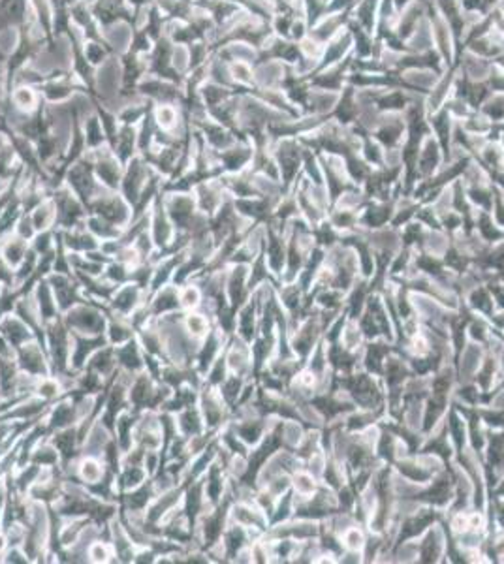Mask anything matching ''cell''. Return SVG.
Listing matches in <instances>:
<instances>
[{"label": "cell", "instance_id": "obj_56", "mask_svg": "<svg viewBox=\"0 0 504 564\" xmlns=\"http://www.w3.org/2000/svg\"><path fill=\"white\" fill-rule=\"evenodd\" d=\"M6 549H8V538H6L4 531L0 529V557H2V553H4Z\"/></svg>", "mask_w": 504, "mask_h": 564}, {"label": "cell", "instance_id": "obj_58", "mask_svg": "<svg viewBox=\"0 0 504 564\" xmlns=\"http://www.w3.org/2000/svg\"><path fill=\"white\" fill-rule=\"evenodd\" d=\"M2 288H4V286H2V284H0V292H2Z\"/></svg>", "mask_w": 504, "mask_h": 564}, {"label": "cell", "instance_id": "obj_27", "mask_svg": "<svg viewBox=\"0 0 504 564\" xmlns=\"http://www.w3.org/2000/svg\"><path fill=\"white\" fill-rule=\"evenodd\" d=\"M138 330L134 328V324L130 322L128 316H121V314L112 313L107 308V324H106V339L107 344L112 347H121L124 342L136 339Z\"/></svg>", "mask_w": 504, "mask_h": 564}, {"label": "cell", "instance_id": "obj_46", "mask_svg": "<svg viewBox=\"0 0 504 564\" xmlns=\"http://www.w3.org/2000/svg\"><path fill=\"white\" fill-rule=\"evenodd\" d=\"M34 395L40 397V399H44V401L47 402H55L66 395V390H64L61 378L49 375L38 378L36 388H34Z\"/></svg>", "mask_w": 504, "mask_h": 564}, {"label": "cell", "instance_id": "obj_23", "mask_svg": "<svg viewBox=\"0 0 504 564\" xmlns=\"http://www.w3.org/2000/svg\"><path fill=\"white\" fill-rule=\"evenodd\" d=\"M0 335L4 337L6 342L13 350H17L23 344H27L28 341L36 339L34 331L16 313H8L4 316H0Z\"/></svg>", "mask_w": 504, "mask_h": 564}, {"label": "cell", "instance_id": "obj_41", "mask_svg": "<svg viewBox=\"0 0 504 564\" xmlns=\"http://www.w3.org/2000/svg\"><path fill=\"white\" fill-rule=\"evenodd\" d=\"M30 463L38 464L42 469H61V455L47 436L36 444L30 455Z\"/></svg>", "mask_w": 504, "mask_h": 564}, {"label": "cell", "instance_id": "obj_25", "mask_svg": "<svg viewBox=\"0 0 504 564\" xmlns=\"http://www.w3.org/2000/svg\"><path fill=\"white\" fill-rule=\"evenodd\" d=\"M155 497H157V489H155L152 478H149L130 491L119 493V508L126 510V512H145Z\"/></svg>", "mask_w": 504, "mask_h": 564}, {"label": "cell", "instance_id": "obj_13", "mask_svg": "<svg viewBox=\"0 0 504 564\" xmlns=\"http://www.w3.org/2000/svg\"><path fill=\"white\" fill-rule=\"evenodd\" d=\"M192 194H194V200H196L198 211L208 215V217H213L215 212L219 211L222 203L228 200V192H226L224 185L220 177L217 179H208L198 183L194 188H192Z\"/></svg>", "mask_w": 504, "mask_h": 564}, {"label": "cell", "instance_id": "obj_53", "mask_svg": "<svg viewBox=\"0 0 504 564\" xmlns=\"http://www.w3.org/2000/svg\"><path fill=\"white\" fill-rule=\"evenodd\" d=\"M0 563L2 564H30V559L28 555L25 553V549L21 546H10L6 549L2 557H0Z\"/></svg>", "mask_w": 504, "mask_h": 564}, {"label": "cell", "instance_id": "obj_38", "mask_svg": "<svg viewBox=\"0 0 504 564\" xmlns=\"http://www.w3.org/2000/svg\"><path fill=\"white\" fill-rule=\"evenodd\" d=\"M10 100L13 107L23 113H34L42 104V95L36 92V87L30 85H16L10 92Z\"/></svg>", "mask_w": 504, "mask_h": 564}, {"label": "cell", "instance_id": "obj_34", "mask_svg": "<svg viewBox=\"0 0 504 564\" xmlns=\"http://www.w3.org/2000/svg\"><path fill=\"white\" fill-rule=\"evenodd\" d=\"M175 418H177V429H179V435L185 436V438H192V436L202 435L203 431H208L198 404L183 408L181 412L175 414Z\"/></svg>", "mask_w": 504, "mask_h": 564}, {"label": "cell", "instance_id": "obj_28", "mask_svg": "<svg viewBox=\"0 0 504 564\" xmlns=\"http://www.w3.org/2000/svg\"><path fill=\"white\" fill-rule=\"evenodd\" d=\"M61 234L68 252H79V254H85V252L100 248V241L90 234L89 229H87V226H85V222L79 224V226H76V228L72 229H61Z\"/></svg>", "mask_w": 504, "mask_h": 564}, {"label": "cell", "instance_id": "obj_55", "mask_svg": "<svg viewBox=\"0 0 504 564\" xmlns=\"http://www.w3.org/2000/svg\"><path fill=\"white\" fill-rule=\"evenodd\" d=\"M10 481H8V476H6L4 480H0V517H2V514H4V508L6 504H8V497H10Z\"/></svg>", "mask_w": 504, "mask_h": 564}, {"label": "cell", "instance_id": "obj_59", "mask_svg": "<svg viewBox=\"0 0 504 564\" xmlns=\"http://www.w3.org/2000/svg\"><path fill=\"white\" fill-rule=\"evenodd\" d=\"M2 185H4V183H2V181H0V186H2Z\"/></svg>", "mask_w": 504, "mask_h": 564}, {"label": "cell", "instance_id": "obj_52", "mask_svg": "<svg viewBox=\"0 0 504 564\" xmlns=\"http://www.w3.org/2000/svg\"><path fill=\"white\" fill-rule=\"evenodd\" d=\"M13 234L19 235L21 239L28 241V243L34 239V235L38 234V232H36V228H34L32 218H30V215H28V212H23L21 217H19V220H17V224H16V228H13Z\"/></svg>", "mask_w": 504, "mask_h": 564}, {"label": "cell", "instance_id": "obj_10", "mask_svg": "<svg viewBox=\"0 0 504 564\" xmlns=\"http://www.w3.org/2000/svg\"><path fill=\"white\" fill-rule=\"evenodd\" d=\"M16 361L17 365H19V369L30 376L42 378V376L51 375V364H49V356H47V348H45V344H42L38 339H32V341H28L27 344H23L21 348H17Z\"/></svg>", "mask_w": 504, "mask_h": 564}, {"label": "cell", "instance_id": "obj_30", "mask_svg": "<svg viewBox=\"0 0 504 564\" xmlns=\"http://www.w3.org/2000/svg\"><path fill=\"white\" fill-rule=\"evenodd\" d=\"M115 356H117V365L121 371L138 375L145 371V361H143V350H141L138 339L124 342L121 347H115Z\"/></svg>", "mask_w": 504, "mask_h": 564}, {"label": "cell", "instance_id": "obj_37", "mask_svg": "<svg viewBox=\"0 0 504 564\" xmlns=\"http://www.w3.org/2000/svg\"><path fill=\"white\" fill-rule=\"evenodd\" d=\"M183 325H185V330L188 331V335L192 339L202 342L209 335V331L215 328V322L209 314L198 308V311H186V313L183 311Z\"/></svg>", "mask_w": 504, "mask_h": 564}, {"label": "cell", "instance_id": "obj_51", "mask_svg": "<svg viewBox=\"0 0 504 564\" xmlns=\"http://www.w3.org/2000/svg\"><path fill=\"white\" fill-rule=\"evenodd\" d=\"M102 277H106L107 280H112L113 284H124V282H130V268H126L124 263L117 262V260H112L104 268V273Z\"/></svg>", "mask_w": 504, "mask_h": 564}, {"label": "cell", "instance_id": "obj_16", "mask_svg": "<svg viewBox=\"0 0 504 564\" xmlns=\"http://www.w3.org/2000/svg\"><path fill=\"white\" fill-rule=\"evenodd\" d=\"M106 335H83V333H73L72 331V347H70V369L73 373H79L85 369V365L90 359V356L106 347Z\"/></svg>", "mask_w": 504, "mask_h": 564}, {"label": "cell", "instance_id": "obj_17", "mask_svg": "<svg viewBox=\"0 0 504 564\" xmlns=\"http://www.w3.org/2000/svg\"><path fill=\"white\" fill-rule=\"evenodd\" d=\"M226 342H228V335H224V333L215 325L213 330L209 331V335L200 342L196 359H194V367H196L200 375L205 376L209 367L215 364V359L224 352Z\"/></svg>", "mask_w": 504, "mask_h": 564}, {"label": "cell", "instance_id": "obj_29", "mask_svg": "<svg viewBox=\"0 0 504 564\" xmlns=\"http://www.w3.org/2000/svg\"><path fill=\"white\" fill-rule=\"evenodd\" d=\"M32 296H34V301H36V305H38L40 316H42V322H44V325L47 324V322H53V320H56L59 316H61V311H59V305H56L55 294H53V290H51L49 282L45 280V277L36 282V286H34V290H32Z\"/></svg>", "mask_w": 504, "mask_h": 564}, {"label": "cell", "instance_id": "obj_9", "mask_svg": "<svg viewBox=\"0 0 504 564\" xmlns=\"http://www.w3.org/2000/svg\"><path fill=\"white\" fill-rule=\"evenodd\" d=\"M164 207L175 226L177 234H186L198 215V205L192 192H164Z\"/></svg>", "mask_w": 504, "mask_h": 564}, {"label": "cell", "instance_id": "obj_19", "mask_svg": "<svg viewBox=\"0 0 504 564\" xmlns=\"http://www.w3.org/2000/svg\"><path fill=\"white\" fill-rule=\"evenodd\" d=\"M53 402H47L36 395H28L25 399L13 404V407L0 416L4 421H40L45 418V414L51 408Z\"/></svg>", "mask_w": 504, "mask_h": 564}, {"label": "cell", "instance_id": "obj_36", "mask_svg": "<svg viewBox=\"0 0 504 564\" xmlns=\"http://www.w3.org/2000/svg\"><path fill=\"white\" fill-rule=\"evenodd\" d=\"M112 149L123 164L128 162L130 158H134L138 155V128L130 126V124H121L117 141Z\"/></svg>", "mask_w": 504, "mask_h": 564}, {"label": "cell", "instance_id": "obj_45", "mask_svg": "<svg viewBox=\"0 0 504 564\" xmlns=\"http://www.w3.org/2000/svg\"><path fill=\"white\" fill-rule=\"evenodd\" d=\"M81 126H83V134H85V141H87V149L92 151V149H98V147L107 145L106 134H104V128H102L100 117L95 113H90L87 117L81 121Z\"/></svg>", "mask_w": 504, "mask_h": 564}, {"label": "cell", "instance_id": "obj_1", "mask_svg": "<svg viewBox=\"0 0 504 564\" xmlns=\"http://www.w3.org/2000/svg\"><path fill=\"white\" fill-rule=\"evenodd\" d=\"M164 342V358L166 364L183 365L191 367L196 359L200 342L188 335V331L183 325V311L164 314L160 318H155Z\"/></svg>", "mask_w": 504, "mask_h": 564}, {"label": "cell", "instance_id": "obj_40", "mask_svg": "<svg viewBox=\"0 0 504 564\" xmlns=\"http://www.w3.org/2000/svg\"><path fill=\"white\" fill-rule=\"evenodd\" d=\"M198 397H200V390L198 388H192V385H181V388H175L172 397L168 401L164 402L160 410H166V412L177 414L181 412L183 408L194 407L198 404Z\"/></svg>", "mask_w": 504, "mask_h": 564}, {"label": "cell", "instance_id": "obj_7", "mask_svg": "<svg viewBox=\"0 0 504 564\" xmlns=\"http://www.w3.org/2000/svg\"><path fill=\"white\" fill-rule=\"evenodd\" d=\"M198 407L203 416L205 427L211 431H220L232 419V408L222 399L219 388L208 385L205 382L200 388Z\"/></svg>", "mask_w": 504, "mask_h": 564}, {"label": "cell", "instance_id": "obj_18", "mask_svg": "<svg viewBox=\"0 0 504 564\" xmlns=\"http://www.w3.org/2000/svg\"><path fill=\"white\" fill-rule=\"evenodd\" d=\"M44 424L47 427V433H55V431L66 429V427H73L79 424L78 408L73 402L72 397L64 395L62 399L55 401L51 404V408L47 410L44 418Z\"/></svg>", "mask_w": 504, "mask_h": 564}, {"label": "cell", "instance_id": "obj_33", "mask_svg": "<svg viewBox=\"0 0 504 564\" xmlns=\"http://www.w3.org/2000/svg\"><path fill=\"white\" fill-rule=\"evenodd\" d=\"M138 418H140V412H136L132 408H126L117 416L113 436H115V440H117L119 448L123 450V453L128 452L130 448L134 446V429L136 424H138Z\"/></svg>", "mask_w": 504, "mask_h": 564}, {"label": "cell", "instance_id": "obj_39", "mask_svg": "<svg viewBox=\"0 0 504 564\" xmlns=\"http://www.w3.org/2000/svg\"><path fill=\"white\" fill-rule=\"evenodd\" d=\"M151 476L145 470L143 464H123L121 470L117 472V478H115V484H117L119 493L130 491L134 487L141 486L143 481L149 480Z\"/></svg>", "mask_w": 504, "mask_h": 564}, {"label": "cell", "instance_id": "obj_8", "mask_svg": "<svg viewBox=\"0 0 504 564\" xmlns=\"http://www.w3.org/2000/svg\"><path fill=\"white\" fill-rule=\"evenodd\" d=\"M152 174H155V168L141 155H136L134 158H130L128 162L124 164V174L119 192L124 196V200L128 201L132 207L138 203L141 192H143Z\"/></svg>", "mask_w": 504, "mask_h": 564}, {"label": "cell", "instance_id": "obj_22", "mask_svg": "<svg viewBox=\"0 0 504 564\" xmlns=\"http://www.w3.org/2000/svg\"><path fill=\"white\" fill-rule=\"evenodd\" d=\"M109 544H112L113 553H115V563L119 564H128L134 563L136 551L138 546L132 542V538L128 536V532L124 531L123 523L117 517H113L109 521Z\"/></svg>", "mask_w": 504, "mask_h": 564}, {"label": "cell", "instance_id": "obj_15", "mask_svg": "<svg viewBox=\"0 0 504 564\" xmlns=\"http://www.w3.org/2000/svg\"><path fill=\"white\" fill-rule=\"evenodd\" d=\"M149 292H145L136 282H124L115 290L113 297L107 303V308L121 316H130L136 308L141 307L147 301Z\"/></svg>", "mask_w": 504, "mask_h": 564}, {"label": "cell", "instance_id": "obj_35", "mask_svg": "<svg viewBox=\"0 0 504 564\" xmlns=\"http://www.w3.org/2000/svg\"><path fill=\"white\" fill-rule=\"evenodd\" d=\"M28 248H30V243L21 239V237L16 234L6 235V237L0 239V256H2V260L13 269L25 260Z\"/></svg>", "mask_w": 504, "mask_h": 564}, {"label": "cell", "instance_id": "obj_44", "mask_svg": "<svg viewBox=\"0 0 504 564\" xmlns=\"http://www.w3.org/2000/svg\"><path fill=\"white\" fill-rule=\"evenodd\" d=\"M30 218H32V224L36 232H44V229H51L55 228L56 222V207L53 198H45L42 203H40L34 211L28 212Z\"/></svg>", "mask_w": 504, "mask_h": 564}, {"label": "cell", "instance_id": "obj_43", "mask_svg": "<svg viewBox=\"0 0 504 564\" xmlns=\"http://www.w3.org/2000/svg\"><path fill=\"white\" fill-rule=\"evenodd\" d=\"M85 226H87V229H89L90 234L95 235L100 243L102 241L119 239L121 234H123V229L119 228V226L107 222L106 218L98 217V215H90V212L87 215V218H85Z\"/></svg>", "mask_w": 504, "mask_h": 564}, {"label": "cell", "instance_id": "obj_60", "mask_svg": "<svg viewBox=\"0 0 504 564\" xmlns=\"http://www.w3.org/2000/svg\"><path fill=\"white\" fill-rule=\"evenodd\" d=\"M4 185H6V183H4ZM4 185H2V186H4ZM2 186H0V190H2Z\"/></svg>", "mask_w": 504, "mask_h": 564}, {"label": "cell", "instance_id": "obj_57", "mask_svg": "<svg viewBox=\"0 0 504 564\" xmlns=\"http://www.w3.org/2000/svg\"><path fill=\"white\" fill-rule=\"evenodd\" d=\"M185 2H196V0H185Z\"/></svg>", "mask_w": 504, "mask_h": 564}, {"label": "cell", "instance_id": "obj_32", "mask_svg": "<svg viewBox=\"0 0 504 564\" xmlns=\"http://www.w3.org/2000/svg\"><path fill=\"white\" fill-rule=\"evenodd\" d=\"M85 369H90L95 371L96 375H100L102 378H113V376L117 375L119 371V365H117V356H115V347H112V344H106V347H102L100 350H96L92 356H90V359L87 361V365H85Z\"/></svg>", "mask_w": 504, "mask_h": 564}, {"label": "cell", "instance_id": "obj_5", "mask_svg": "<svg viewBox=\"0 0 504 564\" xmlns=\"http://www.w3.org/2000/svg\"><path fill=\"white\" fill-rule=\"evenodd\" d=\"M87 211L90 215L106 218L107 222L115 224L121 229H124L132 222V205L124 200V196L119 190H104L98 198L90 201Z\"/></svg>", "mask_w": 504, "mask_h": 564}, {"label": "cell", "instance_id": "obj_2", "mask_svg": "<svg viewBox=\"0 0 504 564\" xmlns=\"http://www.w3.org/2000/svg\"><path fill=\"white\" fill-rule=\"evenodd\" d=\"M23 549L28 555L30 563H47L49 553V506L34 503L30 508L27 523H25V540Z\"/></svg>", "mask_w": 504, "mask_h": 564}, {"label": "cell", "instance_id": "obj_4", "mask_svg": "<svg viewBox=\"0 0 504 564\" xmlns=\"http://www.w3.org/2000/svg\"><path fill=\"white\" fill-rule=\"evenodd\" d=\"M70 347H72V331L68 330L61 314L56 320L45 324V348L53 376H68L73 373L70 369Z\"/></svg>", "mask_w": 504, "mask_h": 564}, {"label": "cell", "instance_id": "obj_26", "mask_svg": "<svg viewBox=\"0 0 504 564\" xmlns=\"http://www.w3.org/2000/svg\"><path fill=\"white\" fill-rule=\"evenodd\" d=\"M115 436L106 425L102 424L100 419H96L95 424L90 425L87 435H85L81 446H79V453L81 455H92V457H100L106 452L107 444L113 440Z\"/></svg>", "mask_w": 504, "mask_h": 564}, {"label": "cell", "instance_id": "obj_6", "mask_svg": "<svg viewBox=\"0 0 504 564\" xmlns=\"http://www.w3.org/2000/svg\"><path fill=\"white\" fill-rule=\"evenodd\" d=\"M51 198H53L56 207V229H72L85 222L89 211H87L83 201L79 200L66 185H61L59 188L53 190Z\"/></svg>", "mask_w": 504, "mask_h": 564}, {"label": "cell", "instance_id": "obj_11", "mask_svg": "<svg viewBox=\"0 0 504 564\" xmlns=\"http://www.w3.org/2000/svg\"><path fill=\"white\" fill-rule=\"evenodd\" d=\"M149 234H151L152 241L157 245V251L168 248L175 239V226L172 222V218H169L168 211H166V207H164L162 190L155 198L151 211H149Z\"/></svg>", "mask_w": 504, "mask_h": 564}, {"label": "cell", "instance_id": "obj_50", "mask_svg": "<svg viewBox=\"0 0 504 564\" xmlns=\"http://www.w3.org/2000/svg\"><path fill=\"white\" fill-rule=\"evenodd\" d=\"M228 375H230V369H228V364H226V354L222 352L219 358L215 359V364L209 367V371L203 376V382L208 385H213V388H219L228 378Z\"/></svg>", "mask_w": 504, "mask_h": 564}, {"label": "cell", "instance_id": "obj_31", "mask_svg": "<svg viewBox=\"0 0 504 564\" xmlns=\"http://www.w3.org/2000/svg\"><path fill=\"white\" fill-rule=\"evenodd\" d=\"M109 472L104 459L92 457V455H79L76 461V476L83 481L85 486H95L106 478Z\"/></svg>", "mask_w": 504, "mask_h": 564}, {"label": "cell", "instance_id": "obj_24", "mask_svg": "<svg viewBox=\"0 0 504 564\" xmlns=\"http://www.w3.org/2000/svg\"><path fill=\"white\" fill-rule=\"evenodd\" d=\"M147 307L151 311L152 318H160L164 314L181 311L179 286L166 284L160 290L149 294V297H147Z\"/></svg>", "mask_w": 504, "mask_h": 564}, {"label": "cell", "instance_id": "obj_21", "mask_svg": "<svg viewBox=\"0 0 504 564\" xmlns=\"http://www.w3.org/2000/svg\"><path fill=\"white\" fill-rule=\"evenodd\" d=\"M51 440V444L56 448V452L61 455V469H66L81 455L79 453V435H78V425L73 427H66V429L55 431L47 436Z\"/></svg>", "mask_w": 504, "mask_h": 564}, {"label": "cell", "instance_id": "obj_14", "mask_svg": "<svg viewBox=\"0 0 504 564\" xmlns=\"http://www.w3.org/2000/svg\"><path fill=\"white\" fill-rule=\"evenodd\" d=\"M134 444L145 448V450H162L164 436L157 410L140 412V418H138V424H136L134 429Z\"/></svg>", "mask_w": 504, "mask_h": 564}, {"label": "cell", "instance_id": "obj_42", "mask_svg": "<svg viewBox=\"0 0 504 564\" xmlns=\"http://www.w3.org/2000/svg\"><path fill=\"white\" fill-rule=\"evenodd\" d=\"M92 520L89 517H64L61 525V532H59V544L62 548H70L72 544H76L81 538L83 531L89 527V523Z\"/></svg>", "mask_w": 504, "mask_h": 564}, {"label": "cell", "instance_id": "obj_20", "mask_svg": "<svg viewBox=\"0 0 504 564\" xmlns=\"http://www.w3.org/2000/svg\"><path fill=\"white\" fill-rule=\"evenodd\" d=\"M183 495H185V486H183V484L172 487L168 491L158 493L157 497L151 500V504L147 506L145 510L147 521H151V523H157L158 525L169 512H174L175 508H179L181 504H183Z\"/></svg>", "mask_w": 504, "mask_h": 564}, {"label": "cell", "instance_id": "obj_12", "mask_svg": "<svg viewBox=\"0 0 504 564\" xmlns=\"http://www.w3.org/2000/svg\"><path fill=\"white\" fill-rule=\"evenodd\" d=\"M45 280L49 282L51 290L55 294L56 305L61 314H64L68 308H72L73 305H78L79 301H83L85 294L83 288L79 284V280L73 275H62V273H53L51 271Z\"/></svg>", "mask_w": 504, "mask_h": 564}, {"label": "cell", "instance_id": "obj_48", "mask_svg": "<svg viewBox=\"0 0 504 564\" xmlns=\"http://www.w3.org/2000/svg\"><path fill=\"white\" fill-rule=\"evenodd\" d=\"M87 557H89L90 564H109L115 563V553H113L112 544L107 540H95V542L89 546V551H87Z\"/></svg>", "mask_w": 504, "mask_h": 564}, {"label": "cell", "instance_id": "obj_47", "mask_svg": "<svg viewBox=\"0 0 504 564\" xmlns=\"http://www.w3.org/2000/svg\"><path fill=\"white\" fill-rule=\"evenodd\" d=\"M179 303H181V311H185V313L186 311H198L203 303L202 288H200L194 280H188L185 284H181Z\"/></svg>", "mask_w": 504, "mask_h": 564}, {"label": "cell", "instance_id": "obj_49", "mask_svg": "<svg viewBox=\"0 0 504 564\" xmlns=\"http://www.w3.org/2000/svg\"><path fill=\"white\" fill-rule=\"evenodd\" d=\"M56 246V229H44L34 235V239L30 241V248H32L38 256H45L55 251Z\"/></svg>", "mask_w": 504, "mask_h": 564}, {"label": "cell", "instance_id": "obj_54", "mask_svg": "<svg viewBox=\"0 0 504 564\" xmlns=\"http://www.w3.org/2000/svg\"><path fill=\"white\" fill-rule=\"evenodd\" d=\"M158 560V555L155 553V549L145 546V548H138L134 557L136 564H155Z\"/></svg>", "mask_w": 504, "mask_h": 564}, {"label": "cell", "instance_id": "obj_3", "mask_svg": "<svg viewBox=\"0 0 504 564\" xmlns=\"http://www.w3.org/2000/svg\"><path fill=\"white\" fill-rule=\"evenodd\" d=\"M62 320L68 325V330L73 333L104 335L107 324V305L85 297L83 301L68 308L66 313L62 314Z\"/></svg>", "mask_w": 504, "mask_h": 564}]
</instances>
